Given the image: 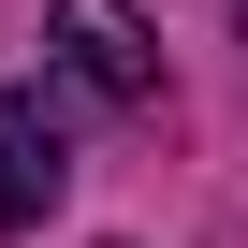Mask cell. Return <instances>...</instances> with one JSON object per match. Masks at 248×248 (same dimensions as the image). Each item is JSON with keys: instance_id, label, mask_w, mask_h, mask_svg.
I'll list each match as a JSON object with an SVG mask.
<instances>
[{"instance_id": "obj_1", "label": "cell", "mask_w": 248, "mask_h": 248, "mask_svg": "<svg viewBox=\"0 0 248 248\" xmlns=\"http://www.w3.org/2000/svg\"><path fill=\"white\" fill-rule=\"evenodd\" d=\"M59 59L102 88V102H161V44L132 0H59Z\"/></svg>"}, {"instance_id": "obj_2", "label": "cell", "mask_w": 248, "mask_h": 248, "mask_svg": "<svg viewBox=\"0 0 248 248\" xmlns=\"http://www.w3.org/2000/svg\"><path fill=\"white\" fill-rule=\"evenodd\" d=\"M59 190H73V146H59V117H44L30 88H0V233H30Z\"/></svg>"}]
</instances>
